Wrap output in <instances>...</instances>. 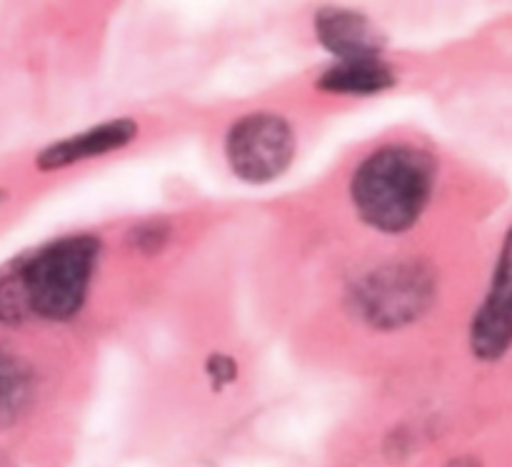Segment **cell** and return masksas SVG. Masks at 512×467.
<instances>
[{
    "label": "cell",
    "instance_id": "277c9868",
    "mask_svg": "<svg viewBox=\"0 0 512 467\" xmlns=\"http://www.w3.org/2000/svg\"><path fill=\"white\" fill-rule=\"evenodd\" d=\"M430 280L418 268H388L365 280L358 300L370 323L395 328L413 320L428 305Z\"/></svg>",
    "mask_w": 512,
    "mask_h": 467
},
{
    "label": "cell",
    "instance_id": "9c48e42d",
    "mask_svg": "<svg viewBox=\"0 0 512 467\" xmlns=\"http://www.w3.org/2000/svg\"><path fill=\"white\" fill-rule=\"evenodd\" d=\"M30 398V370L0 343V425H10Z\"/></svg>",
    "mask_w": 512,
    "mask_h": 467
},
{
    "label": "cell",
    "instance_id": "3957f363",
    "mask_svg": "<svg viewBox=\"0 0 512 467\" xmlns=\"http://www.w3.org/2000/svg\"><path fill=\"white\" fill-rule=\"evenodd\" d=\"M225 158L245 183H270L293 163L295 133L283 115L248 113L230 125Z\"/></svg>",
    "mask_w": 512,
    "mask_h": 467
},
{
    "label": "cell",
    "instance_id": "ba28073f",
    "mask_svg": "<svg viewBox=\"0 0 512 467\" xmlns=\"http://www.w3.org/2000/svg\"><path fill=\"white\" fill-rule=\"evenodd\" d=\"M395 70L383 58L338 60L325 70L318 88L335 95H375L395 85Z\"/></svg>",
    "mask_w": 512,
    "mask_h": 467
},
{
    "label": "cell",
    "instance_id": "5b68a950",
    "mask_svg": "<svg viewBox=\"0 0 512 467\" xmlns=\"http://www.w3.org/2000/svg\"><path fill=\"white\" fill-rule=\"evenodd\" d=\"M510 345V268L508 245L500 255L498 273H495L490 293L485 295L478 315L470 325V348L480 360H500Z\"/></svg>",
    "mask_w": 512,
    "mask_h": 467
},
{
    "label": "cell",
    "instance_id": "52a82bcc",
    "mask_svg": "<svg viewBox=\"0 0 512 467\" xmlns=\"http://www.w3.org/2000/svg\"><path fill=\"white\" fill-rule=\"evenodd\" d=\"M135 138H138V123H135V120L118 118L110 120V123H100L95 125V128L85 130V133L70 135V138L48 145V148L38 155V168H68V165L80 163V160L100 158V155L125 148V145L133 143Z\"/></svg>",
    "mask_w": 512,
    "mask_h": 467
},
{
    "label": "cell",
    "instance_id": "7c38bea8",
    "mask_svg": "<svg viewBox=\"0 0 512 467\" xmlns=\"http://www.w3.org/2000/svg\"><path fill=\"white\" fill-rule=\"evenodd\" d=\"M208 368H210V378H213V383L223 385V383H233L235 380V363L230 358H225V355H213V358L208 360Z\"/></svg>",
    "mask_w": 512,
    "mask_h": 467
},
{
    "label": "cell",
    "instance_id": "8992f818",
    "mask_svg": "<svg viewBox=\"0 0 512 467\" xmlns=\"http://www.w3.org/2000/svg\"><path fill=\"white\" fill-rule=\"evenodd\" d=\"M315 30L325 48L338 60H363L380 58L385 38L373 20L365 18L363 13L345 8L320 10L315 18Z\"/></svg>",
    "mask_w": 512,
    "mask_h": 467
},
{
    "label": "cell",
    "instance_id": "7a4b0ae2",
    "mask_svg": "<svg viewBox=\"0 0 512 467\" xmlns=\"http://www.w3.org/2000/svg\"><path fill=\"white\" fill-rule=\"evenodd\" d=\"M100 260V238L93 233L63 235L43 248L15 258L30 318L65 323L88 298Z\"/></svg>",
    "mask_w": 512,
    "mask_h": 467
},
{
    "label": "cell",
    "instance_id": "8fae6325",
    "mask_svg": "<svg viewBox=\"0 0 512 467\" xmlns=\"http://www.w3.org/2000/svg\"><path fill=\"white\" fill-rule=\"evenodd\" d=\"M165 238H168V230H165L160 223H145L140 225L135 233H130V240L135 243V248L145 250V253H150V250L155 253Z\"/></svg>",
    "mask_w": 512,
    "mask_h": 467
},
{
    "label": "cell",
    "instance_id": "6da1fadb",
    "mask_svg": "<svg viewBox=\"0 0 512 467\" xmlns=\"http://www.w3.org/2000/svg\"><path fill=\"white\" fill-rule=\"evenodd\" d=\"M435 158L410 143L370 153L350 180L355 210L380 233H403L420 220L435 185Z\"/></svg>",
    "mask_w": 512,
    "mask_h": 467
},
{
    "label": "cell",
    "instance_id": "30bf717a",
    "mask_svg": "<svg viewBox=\"0 0 512 467\" xmlns=\"http://www.w3.org/2000/svg\"><path fill=\"white\" fill-rule=\"evenodd\" d=\"M30 320L28 303H25L23 285H20L15 258L0 268V325H23Z\"/></svg>",
    "mask_w": 512,
    "mask_h": 467
}]
</instances>
